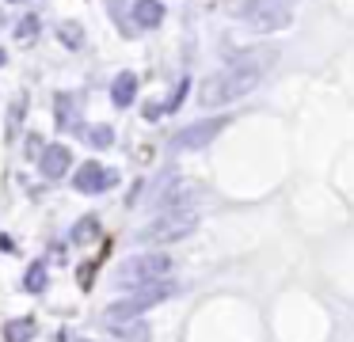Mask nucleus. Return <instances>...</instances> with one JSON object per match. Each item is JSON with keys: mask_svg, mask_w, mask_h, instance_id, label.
Wrapping results in <instances>:
<instances>
[{"mask_svg": "<svg viewBox=\"0 0 354 342\" xmlns=\"http://www.w3.org/2000/svg\"><path fill=\"white\" fill-rule=\"evenodd\" d=\"M236 19L255 35H274V30H286L293 23V8L286 0H240Z\"/></svg>", "mask_w": 354, "mask_h": 342, "instance_id": "4", "label": "nucleus"}, {"mask_svg": "<svg viewBox=\"0 0 354 342\" xmlns=\"http://www.w3.org/2000/svg\"><path fill=\"white\" fill-rule=\"evenodd\" d=\"M31 152H35V156H42V141H39V137H27V156H31Z\"/></svg>", "mask_w": 354, "mask_h": 342, "instance_id": "18", "label": "nucleus"}, {"mask_svg": "<svg viewBox=\"0 0 354 342\" xmlns=\"http://www.w3.org/2000/svg\"><path fill=\"white\" fill-rule=\"evenodd\" d=\"M115 342H149V323L145 319H130V323H118V327H107Z\"/></svg>", "mask_w": 354, "mask_h": 342, "instance_id": "11", "label": "nucleus"}, {"mask_svg": "<svg viewBox=\"0 0 354 342\" xmlns=\"http://www.w3.org/2000/svg\"><path fill=\"white\" fill-rule=\"evenodd\" d=\"M138 99V76L133 73H118L115 84H111V103L115 106H130Z\"/></svg>", "mask_w": 354, "mask_h": 342, "instance_id": "8", "label": "nucleus"}, {"mask_svg": "<svg viewBox=\"0 0 354 342\" xmlns=\"http://www.w3.org/2000/svg\"><path fill=\"white\" fill-rule=\"evenodd\" d=\"M198 228V213L194 209H164L160 217H153L145 228L138 232V243H153V247H168L179 243Z\"/></svg>", "mask_w": 354, "mask_h": 342, "instance_id": "3", "label": "nucleus"}, {"mask_svg": "<svg viewBox=\"0 0 354 342\" xmlns=\"http://www.w3.org/2000/svg\"><path fill=\"white\" fill-rule=\"evenodd\" d=\"M4 61H8V53H4V50H0V65H4Z\"/></svg>", "mask_w": 354, "mask_h": 342, "instance_id": "19", "label": "nucleus"}, {"mask_svg": "<svg viewBox=\"0 0 354 342\" xmlns=\"http://www.w3.org/2000/svg\"><path fill=\"white\" fill-rule=\"evenodd\" d=\"M95 236H100V217H80L77 225H73L69 240H73V243H92Z\"/></svg>", "mask_w": 354, "mask_h": 342, "instance_id": "14", "label": "nucleus"}, {"mask_svg": "<svg viewBox=\"0 0 354 342\" xmlns=\"http://www.w3.org/2000/svg\"><path fill=\"white\" fill-rule=\"evenodd\" d=\"M84 133V141L92 144V149H111L115 144V129L111 126H88V129H80Z\"/></svg>", "mask_w": 354, "mask_h": 342, "instance_id": "16", "label": "nucleus"}, {"mask_svg": "<svg viewBox=\"0 0 354 342\" xmlns=\"http://www.w3.org/2000/svg\"><path fill=\"white\" fill-rule=\"evenodd\" d=\"M35 35H39V15H24V19L16 23V38L19 42H31Z\"/></svg>", "mask_w": 354, "mask_h": 342, "instance_id": "17", "label": "nucleus"}, {"mask_svg": "<svg viewBox=\"0 0 354 342\" xmlns=\"http://www.w3.org/2000/svg\"><path fill=\"white\" fill-rule=\"evenodd\" d=\"M133 19H138L141 30L160 27V23H164V4H160V0H138V4H133Z\"/></svg>", "mask_w": 354, "mask_h": 342, "instance_id": "9", "label": "nucleus"}, {"mask_svg": "<svg viewBox=\"0 0 354 342\" xmlns=\"http://www.w3.org/2000/svg\"><path fill=\"white\" fill-rule=\"evenodd\" d=\"M57 38L65 42V50H80V46H84V27L73 23V19H65L62 27H57Z\"/></svg>", "mask_w": 354, "mask_h": 342, "instance_id": "15", "label": "nucleus"}, {"mask_svg": "<svg viewBox=\"0 0 354 342\" xmlns=\"http://www.w3.org/2000/svg\"><path fill=\"white\" fill-rule=\"evenodd\" d=\"M229 126V114H217V118H202V122H191L183 126L176 137H171V149L176 152H194V149H206L221 129Z\"/></svg>", "mask_w": 354, "mask_h": 342, "instance_id": "5", "label": "nucleus"}, {"mask_svg": "<svg viewBox=\"0 0 354 342\" xmlns=\"http://www.w3.org/2000/svg\"><path fill=\"white\" fill-rule=\"evenodd\" d=\"M12 4H19V0H12Z\"/></svg>", "mask_w": 354, "mask_h": 342, "instance_id": "21", "label": "nucleus"}, {"mask_svg": "<svg viewBox=\"0 0 354 342\" xmlns=\"http://www.w3.org/2000/svg\"><path fill=\"white\" fill-rule=\"evenodd\" d=\"M46 285H50V266L42 263V258H35L24 270V289L27 293H46Z\"/></svg>", "mask_w": 354, "mask_h": 342, "instance_id": "13", "label": "nucleus"}, {"mask_svg": "<svg viewBox=\"0 0 354 342\" xmlns=\"http://www.w3.org/2000/svg\"><path fill=\"white\" fill-rule=\"evenodd\" d=\"M115 182H118V175L111 171V167H103L100 160H88V164L77 167V175H73L77 194H107Z\"/></svg>", "mask_w": 354, "mask_h": 342, "instance_id": "6", "label": "nucleus"}, {"mask_svg": "<svg viewBox=\"0 0 354 342\" xmlns=\"http://www.w3.org/2000/svg\"><path fill=\"white\" fill-rule=\"evenodd\" d=\"M278 53H259V57H236V61H229V65L221 68V73H214L206 84L198 88V103L206 106V111H214V106H229V103H236V99H244L248 91H255L259 88V80H263V68L274 61Z\"/></svg>", "mask_w": 354, "mask_h": 342, "instance_id": "1", "label": "nucleus"}, {"mask_svg": "<svg viewBox=\"0 0 354 342\" xmlns=\"http://www.w3.org/2000/svg\"><path fill=\"white\" fill-rule=\"evenodd\" d=\"M54 114H57V126L62 129H77L80 133V122H77V95H57V103H54Z\"/></svg>", "mask_w": 354, "mask_h": 342, "instance_id": "12", "label": "nucleus"}, {"mask_svg": "<svg viewBox=\"0 0 354 342\" xmlns=\"http://www.w3.org/2000/svg\"><path fill=\"white\" fill-rule=\"evenodd\" d=\"M80 342H92V339H80Z\"/></svg>", "mask_w": 354, "mask_h": 342, "instance_id": "20", "label": "nucleus"}, {"mask_svg": "<svg viewBox=\"0 0 354 342\" xmlns=\"http://www.w3.org/2000/svg\"><path fill=\"white\" fill-rule=\"evenodd\" d=\"M35 334H39V323H35V316H16L4 323V342H31Z\"/></svg>", "mask_w": 354, "mask_h": 342, "instance_id": "10", "label": "nucleus"}, {"mask_svg": "<svg viewBox=\"0 0 354 342\" xmlns=\"http://www.w3.org/2000/svg\"><path fill=\"white\" fill-rule=\"evenodd\" d=\"M39 171L42 179H62V175L73 171V149L69 144H46L39 156Z\"/></svg>", "mask_w": 354, "mask_h": 342, "instance_id": "7", "label": "nucleus"}, {"mask_svg": "<svg viewBox=\"0 0 354 342\" xmlns=\"http://www.w3.org/2000/svg\"><path fill=\"white\" fill-rule=\"evenodd\" d=\"M171 270H176V258H171L168 251H138V255L118 263L115 285L122 289V293H130V289H141V285H149V281L171 278Z\"/></svg>", "mask_w": 354, "mask_h": 342, "instance_id": "2", "label": "nucleus"}]
</instances>
